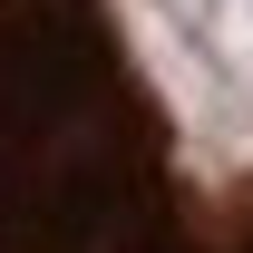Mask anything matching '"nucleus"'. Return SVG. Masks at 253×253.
I'll return each instance as SVG.
<instances>
[{"label": "nucleus", "mask_w": 253, "mask_h": 253, "mask_svg": "<svg viewBox=\"0 0 253 253\" xmlns=\"http://www.w3.org/2000/svg\"><path fill=\"white\" fill-rule=\"evenodd\" d=\"M0 253H253V185L175 175L107 0H0Z\"/></svg>", "instance_id": "nucleus-1"}]
</instances>
